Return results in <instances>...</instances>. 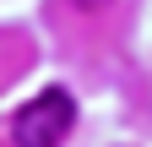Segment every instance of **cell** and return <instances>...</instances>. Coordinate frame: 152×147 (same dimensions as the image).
<instances>
[{
    "instance_id": "cell-1",
    "label": "cell",
    "mask_w": 152,
    "mask_h": 147,
    "mask_svg": "<svg viewBox=\"0 0 152 147\" xmlns=\"http://www.w3.org/2000/svg\"><path fill=\"white\" fill-rule=\"evenodd\" d=\"M76 125V104L65 87H44L38 98H27L11 120V142L16 147H60Z\"/></svg>"
},
{
    "instance_id": "cell-2",
    "label": "cell",
    "mask_w": 152,
    "mask_h": 147,
    "mask_svg": "<svg viewBox=\"0 0 152 147\" xmlns=\"http://www.w3.org/2000/svg\"><path fill=\"white\" fill-rule=\"evenodd\" d=\"M71 6H87V11H98V6H109V0H71Z\"/></svg>"
}]
</instances>
